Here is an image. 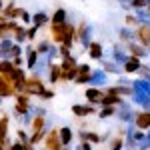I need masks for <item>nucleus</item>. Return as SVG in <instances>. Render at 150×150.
Returning a JSON list of instances; mask_svg holds the SVG:
<instances>
[{
	"instance_id": "obj_8",
	"label": "nucleus",
	"mask_w": 150,
	"mask_h": 150,
	"mask_svg": "<svg viewBox=\"0 0 150 150\" xmlns=\"http://www.w3.org/2000/svg\"><path fill=\"white\" fill-rule=\"evenodd\" d=\"M44 148L46 150H62V142L58 136V130H50L44 138Z\"/></svg>"
},
{
	"instance_id": "obj_13",
	"label": "nucleus",
	"mask_w": 150,
	"mask_h": 150,
	"mask_svg": "<svg viewBox=\"0 0 150 150\" xmlns=\"http://www.w3.org/2000/svg\"><path fill=\"white\" fill-rule=\"evenodd\" d=\"M126 50H128V54H130V56H136V58H140V60L148 56V50L142 46V44H138L136 40H134V42H128Z\"/></svg>"
},
{
	"instance_id": "obj_11",
	"label": "nucleus",
	"mask_w": 150,
	"mask_h": 150,
	"mask_svg": "<svg viewBox=\"0 0 150 150\" xmlns=\"http://www.w3.org/2000/svg\"><path fill=\"white\" fill-rule=\"evenodd\" d=\"M0 96H2V98H14V96H16L12 82L8 80L6 76H2V74H0Z\"/></svg>"
},
{
	"instance_id": "obj_51",
	"label": "nucleus",
	"mask_w": 150,
	"mask_h": 150,
	"mask_svg": "<svg viewBox=\"0 0 150 150\" xmlns=\"http://www.w3.org/2000/svg\"><path fill=\"white\" fill-rule=\"evenodd\" d=\"M92 146H94V144H90V142H80L74 150H92Z\"/></svg>"
},
{
	"instance_id": "obj_16",
	"label": "nucleus",
	"mask_w": 150,
	"mask_h": 150,
	"mask_svg": "<svg viewBox=\"0 0 150 150\" xmlns=\"http://www.w3.org/2000/svg\"><path fill=\"white\" fill-rule=\"evenodd\" d=\"M142 68V60L136 56H130V60H128L126 64L122 66V70H124V74L126 76H132V74H138V70Z\"/></svg>"
},
{
	"instance_id": "obj_45",
	"label": "nucleus",
	"mask_w": 150,
	"mask_h": 150,
	"mask_svg": "<svg viewBox=\"0 0 150 150\" xmlns=\"http://www.w3.org/2000/svg\"><path fill=\"white\" fill-rule=\"evenodd\" d=\"M38 36V28L36 26H28V42H34Z\"/></svg>"
},
{
	"instance_id": "obj_21",
	"label": "nucleus",
	"mask_w": 150,
	"mask_h": 150,
	"mask_svg": "<svg viewBox=\"0 0 150 150\" xmlns=\"http://www.w3.org/2000/svg\"><path fill=\"white\" fill-rule=\"evenodd\" d=\"M46 76H48V82H50V84L60 82V80H62V66H60V64H50Z\"/></svg>"
},
{
	"instance_id": "obj_12",
	"label": "nucleus",
	"mask_w": 150,
	"mask_h": 150,
	"mask_svg": "<svg viewBox=\"0 0 150 150\" xmlns=\"http://www.w3.org/2000/svg\"><path fill=\"white\" fill-rule=\"evenodd\" d=\"M58 136H60V142H62V148H70V144L74 140V130L70 126H62L58 128Z\"/></svg>"
},
{
	"instance_id": "obj_25",
	"label": "nucleus",
	"mask_w": 150,
	"mask_h": 150,
	"mask_svg": "<svg viewBox=\"0 0 150 150\" xmlns=\"http://www.w3.org/2000/svg\"><path fill=\"white\" fill-rule=\"evenodd\" d=\"M12 38H14V42H16V44H20V46H22L24 42H28V28H24V24H18V28L14 30Z\"/></svg>"
},
{
	"instance_id": "obj_28",
	"label": "nucleus",
	"mask_w": 150,
	"mask_h": 150,
	"mask_svg": "<svg viewBox=\"0 0 150 150\" xmlns=\"http://www.w3.org/2000/svg\"><path fill=\"white\" fill-rule=\"evenodd\" d=\"M112 116H116V106H102V108L98 110V118H100V120L112 118Z\"/></svg>"
},
{
	"instance_id": "obj_36",
	"label": "nucleus",
	"mask_w": 150,
	"mask_h": 150,
	"mask_svg": "<svg viewBox=\"0 0 150 150\" xmlns=\"http://www.w3.org/2000/svg\"><path fill=\"white\" fill-rule=\"evenodd\" d=\"M150 6V0H132L130 2V10H144Z\"/></svg>"
},
{
	"instance_id": "obj_37",
	"label": "nucleus",
	"mask_w": 150,
	"mask_h": 150,
	"mask_svg": "<svg viewBox=\"0 0 150 150\" xmlns=\"http://www.w3.org/2000/svg\"><path fill=\"white\" fill-rule=\"evenodd\" d=\"M16 136H18V142H22V144H30V134H28L22 126L16 130Z\"/></svg>"
},
{
	"instance_id": "obj_17",
	"label": "nucleus",
	"mask_w": 150,
	"mask_h": 150,
	"mask_svg": "<svg viewBox=\"0 0 150 150\" xmlns=\"http://www.w3.org/2000/svg\"><path fill=\"white\" fill-rule=\"evenodd\" d=\"M118 40L122 44H128V42H134L136 40V28H130V26H122L118 30Z\"/></svg>"
},
{
	"instance_id": "obj_19",
	"label": "nucleus",
	"mask_w": 150,
	"mask_h": 150,
	"mask_svg": "<svg viewBox=\"0 0 150 150\" xmlns=\"http://www.w3.org/2000/svg\"><path fill=\"white\" fill-rule=\"evenodd\" d=\"M48 68H50L48 58H46V56H40V58H38V62H36V66H34V70H32V76L42 78L44 74H48Z\"/></svg>"
},
{
	"instance_id": "obj_46",
	"label": "nucleus",
	"mask_w": 150,
	"mask_h": 150,
	"mask_svg": "<svg viewBox=\"0 0 150 150\" xmlns=\"http://www.w3.org/2000/svg\"><path fill=\"white\" fill-rule=\"evenodd\" d=\"M78 74H92V66L90 64H78Z\"/></svg>"
},
{
	"instance_id": "obj_9",
	"label": "nucleus",
	"mask_w": 150,
	"mask_h": 150,
	"mask_svg": "<svg viewBox=\"0 0 150 150\" xmlns=\"http://www.w3.org/2000/svg\"><path fill=\"white\" fill-rule=\"evenodd\" d=\"M106 84H108V74H106L102 68H98V70L92 68L90 84H88V86H96V88H100V86H106Z\"/></svg>"
},
{
	"instance_id": "obj_42",
	"label": "nucleus",
	"mask_w": 150,
	"mask_h": 150,
	"mask_svg": "<svg viewBox=\"0 0 150 150\" xmlns=\"http://www.w3.org/2000/svg\"><path fill=\"white\" fill-rule=\"evenodd\" d=\"M32 148H34V146H30V144H22V142H18V140H16L8 150H32Z\"/></svg>"
},
{
	"instance_id": "obj_40",
	"label": "nucleus",
	"mask_w": 150,
	"mask_h": 150,
	"mask_svg": "<svg viewBox=\"0 0 150 150\" xmlns=\"http://www.w3.org/2000/svg\"><path fill=\"white\" fill-rule=\"evenodd\" d=\"M124 22H126V26H130V28H138L140 26L138 20H136V16H134L132 12H128L126 16H124Z\"/></svg>"
},
{
	"instance_id": "obj_29",
	"label": "nucleus",
	"mask_w": 150,
	"mask_h": 150,
	"mask_svg": "<svg viewBox=\"0 0 150 150\" xmlns=\"http://www.w3.org/2000/svg\"><path fill=\"white\" fill-rule=\"evenodd\" d=\"M50 46H52V42H50V40H40V42H36V44H34L36 52H38L40 56H46L48 50H50Z\"/></svg>"
},
{
	"instance_id": "obj_56",
	"label": "nucleus",
	"mask_w": 150,
	"mask_h": 150,
	"mask_svg": "<svg viewBox=\"0 0 150 150\" xmlns=\"http://www.w3.org/2000/svg\"><path fill=\"white\" fill-rule=\"evenodd\" d=\"M2 100H4V98H2V96H0V106H2Z\"/></svg>"
},
{
	"instance_id": "obj_47",
	"label": "nucleus",
	"mask_w": 150,
	"mask_h": 150,
	"mask_svg": "<svg viewBox=\"0 0 150 150\" xmlns=\"http://www.w3.org/2000/svg\"><path fill=\"white\" fill-rule=\"evenodd\" d=\"M60 48V56H62V60H68L70 56H72V50L70 48H66V46H58Z\"/></svg>"
},
{
	"instance_id": "obj_24",
	"label": "nucleus",
	"mask_w": 150,
	"mask_h": 150,
	"mask_svg": "<svg viewBox=\"0 0 150 150\" xmlns=\"http://www.w3.org/2000/svg\"><path fill=\"white\" fill-rule=\"evenodd\" d=\"M46 24H50V16H48L46 12H36V14H32V26H36L38 30L40 28H44Z\"/></svg>"
},
{
	"instance_id": "obj_32",
	"label": "nucleus",
	"mask_w": 150,
	"mask_h": 150,
	"mask_svg": "<svg viewBox=\"0 0 150 150\" xmlns=\"http://www.w3.org/2000/svg\"><path fill=\"white\" fill-rule=\"evenodd\" d=\"M48 124V120H46V116H34V120H32V132H38V130H42V128Z\"/></svg>"
},
{
	"instance_id": "obj_1",
	"label": "nucleus",
	"mask_w": 150,
	"mask_h": 150,
	"mask_svg": "<svg viewBox=\"0 0 150 150\" xmlns=\"http://www.w3.org/2000/svg\"><path fill=\"white\" fill-rule=\"evenodd\" d=\"M136 110H134V104L132 102H124L120 104V106H116V118L120 120V122H124V124H130V122H134V118H136Z\"/></svg>"
},
{
	"instance_id": "obj_30",
	"label": "nucleus",
	"mask_w": 150,
	"mask_h": 150,
	"mask_svg": "<svg viewBox=\"0 0 150 150\" xmlns=\"http://www.w3.org/2000/svg\"><path fill=\"white\" fill-rule=\"evenodd\" d=\"M28 76H26V70H22V68H14L10 72V76H8V80L14 84V82H18V80H26Z\"/></svg>"
},
{
	"instance_id": "obj_50",
	"label": "nucleus",
	"mask_w": 150,
	"mask_h": 150,
	"mask_svg": "<svg viewBox=\"0 0 150 150\" xmlns=\"http://www.w3.org/2000/svg\"><path fill=\"white\" fill-rule=\"evenodd\" d=\"M10 56H12V58L22 56V46H20V44H14V48L10 50Z\"/></svg>"
},
{
	"instance_id": "obj_20",
	"label": "nucleus",
	"mask_w": 150,
	"mask_h": 150,
	"mask_svg": "<svg viewBox=\"0 0 150 150\" xmlns=\"http://www.w3.org/2000/svg\"><path fill=\"white\" fill-rule=\"evenodd\" d=\"M38 58H40V54L36 52L34 44H28V46H26V68H28V70H34Z\"/></svg>"
},
{
	"instance_id": "obj_43",
	"label": "nucleus",
	"mask_w": 150,
	"mask_h": 150,
	"mask_svg": "<svg viewBox=\"0 0 150 150\" xmlns=\"http://www.w3.org/2000/svg\"><path fill=\"white\" fill-rule=\"evenodd\" d=\"M144 138H146V132L136 128V130H134V142H136V144H142V142H144Z\"/></svg>"
},
{
	"instance_id": "obj_14",
	"label": "nucleus",
	"mask_w": 150,
	"mask_h": 150,
	"mask_svg": "<svg viewBox=\"0 0 150 150\" xmlns=\"http://www.w3.org/2000/svg\"><path fill=\"white\" fill-rule=\"evenodd\" d=\"M64 24H68V12L64 8H56L50 16V26H64Z\"/></svg>"
},
{
	"instance_id": "obj_35",
	"label": "nucleus",
	"mask_w": 150,
	"mask_h": 150,
	"mask_svg": "<svg viewBox=\"0 0 150 150\" xmlns=\"http://www.w3.org/2000/svg\"><path fill=\"white\" fill-rule=\"evenodd\" d=\"M108 150H124V136H114L112 138V142H110V148Z\"/></svg>"
},
{
	"instance_id": "obj_27",
	"label": "nucleus",
	"mask_w": 150,
	"mask_h": 150,
	"mask_svg": "<svg viewBox=\"0 0 150 150\" xmlns=\"http://www.w3.org/2000/svg\"><path fill=\"white\" fill-rule=\"evenodd\" d=\"M50 32H52V38L58 46L64 42V36H66V24L64 26H50Z\"/></svg>"
},
{
	"instance_id": "obj_18",
	"label": "nucleus",
	"mask_w": 150,
	"mask_h": 150,
	"mask_svg": "<svg viewBox=\"0 0 150 150\" xmlns=\"http://www.w3.org/2000/svg\"><path fill=\"white\" fill-rule=\"evenodd\" d=\"M136 42L148 50L150 46V26H138L136 28Z\"/></svg>"
},
{
	"instance_id": "obj_55",
	"label": "nucleus",
	"mask_w": 150,
	"mask_h": 150,
	"mask_svg": "<svg viewBox=\"0 0 150 150\" xmlns=\"http://www.w3.org/2000/svg\"><path fill=\"white\" fill-rule=\"evenodd\" d=\"M4 6H6V4H4V0H0V12L4 10Z\"/></svg>"
},
{
	"instance_id": "obj_54",
	"label": "nucleus",
	"mask_w": 150,
	"mask_h": 150,
	"mask_svg": "<svg viewBox=\"0 0 150 150\" xmlns=\"http://www.w3.org/2000/svg\"><path fill=\"white\" fill-rule=\"evenodd\" d=\"M12 144H10V140L6 138V140H0V150H8Z\"/></svg>"
},
{
	"instance_id": "obj_7",
	"label": "nucleus",
	"mask_w": 150,
	"mask_h": 150,
	"mask_svg": "<svg viewBox=\"0 0 150 150\" xmlns=\"http://www.w3.org/2000/svg\"><path fill=\"white\" fill-rule=\"evenodd\" d=\"M70 112L76 116V118H86V116H90L96 112V106L92 104H72V108H70Z\"/></svg>"
},
{
	"instance_id": "obj_44",
	"label": "nucleus",
	"mask_w": 150,
	"mask_h": 150,
	"mask_svg": "<svg viewBox=\"0 0 150 150\" xmlns=\"http://www.w3.org/2000/svg\"><path fill=\"white\" fill-rule=\"evenodd\" d=\"M136 150H150V130H146V138H144L142 144H138Z\"/></svg>"
},
{
	"instance_id": "obj_48",
	"label": "nucleus",
	"mask_w": 150,
	"mask_h": 150,
	"mask_svg": "<svg viewBox=\"0 0 150 150\" xmlns=\"http://www.w3.org/2000/svg\"><path fill=\"white\" fill-rule=\"evenodd\" d=\"M76 84H90V74H78V78H76Z\"/></svg>"
},
{
	"instance_id": "obj_49",
	"label": "nucleus",
	"mask_w": 150,
	"mask_h": 150,
	"mask_svg": "<svg viewBox=\"0 0 150 150\" xmlns=\"http://www.w3.org/2000/svg\"><path fill=\"white\" fill-rule=\"evenodd\" d=\"M32 112H34V116H46V108H44V106H34V104H32Z\"/></svg>"
},
{
	"instance_id": "obj_57",
	"label": "nucleus",
	"mask_w": 150,
	"mask_h": 150,
	"mask_svg": "<svg viewBox=\"0 0 150 150\" xmlns=\"http://www.w3.org/2000/svg\"><path fill=\"white\" fill-rule=\"evenodd\" d=\"M62 150H68V148H62Z\"/></svg>"
},
{
	"instance_id": "obj_33",
	"label": "nucleus",
	"mask_w": 150,
	"mask_h": 150,
	"mask_svg": "<svg viewBox=\"0 0 150 150\" xmlns=\"http://www.w3.org/2000/svg\"><path fill=\"white\" fill-rule=\"evenodd\" d=\"M8 124H10L8 116H2V118H0V140L8 138Z\"/></svg>"
},
{
	"instance_id": "obj_5",
	"label": "nucleus",
	"mask_w": 150,
	"mask_h": 150,
	"mask_svg": "<svg viewBox=\"0 0 150 150\" xmlns=\"http://www.w3.org/2000/svg\"><path fill=\"white\" fill-rule=\"evenodd\" d=\"M110 60H112V62H116L118 66H124L128 60H130V54H128V50H124V48H122V44L118 42V44H114V46H112V50H110Z\"/></svg>"
},
{
	"instance_id": "obj_4",
	"label": "nucleus",
	"mask_w": 150,
	"mask_h": 150,
	"mask_svg": "<svg viewBox=\"0 0 150 150\" xmlns=\"http://www.w3.org/2000/svg\"><path fill=\"white\" fill-rule=\"evenodd\" d=\"M46 92V86H44V82L42 78H38V76H28V84H26V94L28 96H42V94Z\"/></svg>"
},
{
	"instance_id": "obj_2",
	"label": "nucleus",
	"mask_w": 150,
	"mask_h": 150,
	"mask_svg": "<svg viewBox=\"0 0 150 150\" xmlns=\"http://www.w3.org/2000/svg\"><path fill=\"white\" fill-rule=\"evenodd\" d=\"M92 30H94L92 24H88V22H80L78 28H76V40L82 44L84 50H88V46L94 42L92 40Z\"/></svg>"
},
{
	"instance_id": "obj_34",
	"label": "nucleus",
	"mask_w": 150,
	"mask_h": 150,
	"mask_svg": "<svg viewBox=\"0 0 150 150\" xmlns=\"http://www.w3.org/2000/svg\"><path fill=\"white\" fill-rule=\"evenodd\" d=\"M18 18L22 20L24 26H32V14H30V12H26L24 8H20V6H18Z\"/></svg>"
},
{
	"instance_id": "obj_52",
	"label": "nucleus",
	"mask_w": 150,
	"mask_h": 150,
	"mask_svg": "<svg viewBox=\"0 0 150 150\" xmlns=\"http://www.w3.org/2000/svg\"><path fill=\"white\" fill-rule=\"evenodd\" d=\"M40 98H42V100H52V98H54V90H48V88H46V92L42 94Z\"/></svg>"
},
{
	"instance_id": "obj_58",
	"label": "nucleus",
	"mask_w": 150,
	"mask_h": 150,
	"mask_svg": "<svg viewBox=\"0 0 150 150\" xmlns=\"http://www.w3.org/2000/svg\"><path fill=\"white\" fill-rule=\"evenodd\" d=\"M148 12H150V6H148Z\"/></svg>"
},
{
	"instance_id": "obj_39",
	"label": "nucleus",
	"mask_w": 150,
	"mask_h": 150,
	"mask_svg": "<svg viewBox=\"0 0 150 150\" xmlns=\"http://www.w3.org/2000/svg\"><path fill=\"white\" fill-rule=\"evenodd\" d=\"M32 120H34V112H32V110L26 112L24 116H20V124H22V128L24 126H32Z\"/></svg>"
},
{
	"instance_id": "obj_41",
	"label": "nucleus",
	"mask_w": 150,
	"mask_h": 150,
	"mask_svg": "<svg viewBox=\"0 0 150 150\" xmlns=\"http://www.w3.org/2000/svg\"><path fill=\"white\" fill-rule=\"evenodd\" d=\"M116 86H132V78H130V76H126V74H122V76H118Z\"/></svg>"
},
{
	"instance_id": "obj_6",
	"label": "nucleus",
	"mask_w": 150,
	"mask_h": 150,
	"mask_svg": "<svg viewBox=\"0 0 150 150\" xmlns=\"http://www.w3.org/2000/svg\"><path fill=\"white\" fill-rule=\"evenodd\" d=\"M104 96V90L102 88H96V86H88L86 90H84V98H86V102L92 104V106H98L100 100H102Z\"/></svg>"
},
{
	"instance_id": "obj_15",
	"label": "nucleus",
	"mask_w": 150,
	"mask_h": 150,
	"mask_svg": "<svg viewBox=\"0 0 150 150\" xmlns=\"http://www.w3.org/2000/svg\"><path fill=\"white\" fill-rule=\"evenodd\" d=\"M134 126L138 128V130H150V112H146V110H140L138 114H136V118H134Z\"/></svg>"
},
{
	"instance_id": "obj_10",
	"label": "nucleus",
	"mask_w": 150,
	"mask_h": 150,
	"mask_svg": "<svg viewBox=\"0 0 150 150\" xmlns=\"http://www.w3.org/2000/svg\"><path fill=\"white\" fill-rule=\"evenodd\" d=\"M100 68H102L106 74H116V76H122V74H124L122 66H118L110 58H102V60H100Z\"/></svg>"
},
{
	"instance_id": "obj_26",
	"label": "nucleus",
	"mask_w": 150,
	"mask_h": 150,
	"mask_svg": "<svg viewBox=\"0 0 150 150\" xmlns=\"http://www.w3.org/2000/svg\"><path fill=\"white\" fill-rule=\"evenodd\" d=\"M48 132H50V124H46V126L42 128V130H38V132H32V134H30V146H36V144H40V142H44Z\"/></svg>"
},
{
	"instance_id": "obj_53",
	"label": "nucleus",
	"mask_w": 150,
	"mask_h": 150,
	"mask_svg": "<svg viewBox=\"0 0 150 150\" xmlns=\"http://www.w3.org/2000/svg\"><path fill=\"white\" fill-rule=\"evenodd\" d=\"M12 64H14V66H16V68H22V56H16V58H12Z\"/></svg>"
},
{
	"instance_id": "obj_38",
	"label": "nucleus",
	"mask_w": 150,
	"mask_h": 150,
	"mask_svg": "<svg viewBox=\"0 0 150 150\" xmlns=\"http://www.w3.org/2000/svg\"><path fill=\"white\" fill-rule=\"evenodd\" d=\"M58 54H60V48H58L56 44H52V46H50V50H48V54H46L48 62H50V64H54V60H56Z\"/></svg>"
},
{
	"instance_id": "obj_22",
	"label": "nucleus",
	"mask_w": 150,
	"mask_h": 150,
	"mask_svg": "<svg viewBox=\"0 0 150 150\" xmlns=\"http://www.w3.org/2000/svg\"><path fill=\"white\" fill-rule=\"evenodd\" d=\"M124 102V98H120V96H116V94H108V92H104L102 96V100H100V108L102 106H120V104Z\"/></svg>"
},
{
	"instance_id": "obj_23",
	"label": "nucleus",
	"mask_w": 150,
	"mask_h": 150,
	"mask_svg": "<svg viewBox=\"0 0 150 150\" xmlns=\"http://www.w3.org/2000/svg\"><path fill=\"white\" fill-rule=\"evenodd\" d=\"M88 56L92 58V60H98V62H100V60L104 58V50H102V44H100L98 40H94L92 44L88 46Z\"/></svg>"
},
{
	"instance_id": "obj_3",
	"label": "nucleus",
	"mask_w": 150,
	"mask_h": 150,
	"mask_svg": "<svg viewBox=\"0 0 150 150\" xmlns=\"http://www.w3.org/2000/svg\"><path fill=\"white\" fill-rule=\"evenodd\" d=\"M30 98L32 96H28V94L24 92V94H16L14 96V116L20 120V116H24L26 112H30L32 110V102H30Z\"/></svg>"
},
{
	"instance_id": "obj_31",
	"label": "nucleus",
	"mask_w": 150,
	"mask_h": 150,
	"mask_svg": "<svg viewBox=\"0 0 150 150\" xmlns=\"http://www.w3.org/2000/svg\"><path fill=\"white\" fill-rule=\"evenodd\" d=\"M14 68H16V66L12 64V60H0V74H2V76H6V78H8V76H10V72Z\"/></svg>"
}]
</instances>
